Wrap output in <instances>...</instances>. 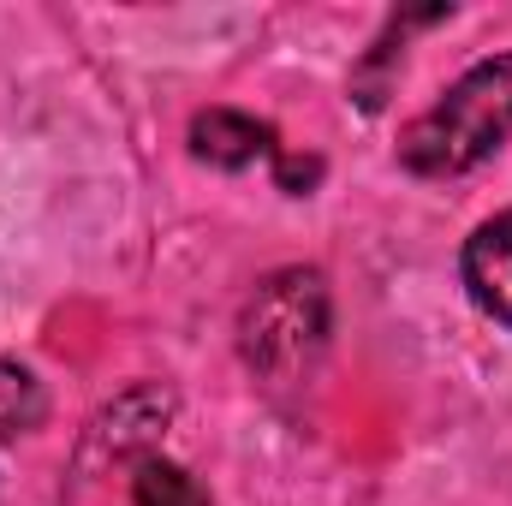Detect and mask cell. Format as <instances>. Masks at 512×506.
I'll return each mask as SVG.
<instances>
[{
  "mask_svg": "<svg viewBox=\"0 0 512 506\" xmlns=\"http://www.w3.org/2000/svg\"><path fill=\"white\" fill-rule=\"evenodd\" d=\"M512 137V54H495L483 66H471L423 120H411L399 137V161L411 173H465L477 161H489Z\"/></svg>",
  "mask_w": 512,
  "mask_h": 506,
  "instance_id": "obj_1",
  "label": "cell"
},
{
  "mask_svg": "<svg viewBox=\"0 0 512 506\" xmlns=\"http://www.w3.org/2000/svg\"><path fill=\"white\" fill-rule=\"evenodd\" d=\"M245 364L268 381H298L328 346V280L316 268H280L251 292L239 316Z\"/></svg>",
  "mask_w": 512,
  "mask_h": 506,
  "instance_id": "obj_2",
  "label": "cell"
},
{
  "mask_svg": "<svg viewBox=\"0 0 512 506\" xmlns=\"http://www.w3.org/2000/svg\"><path fill=\"white\" fill-rule=\"evenodd\" d=\"M167 423H173V393L167 387H131L96 417V447L114 459H137L161 441Z\"/></svg>",
  "mask_w": 512,
  "mask_h": 506,
  "instance_id": "obj_3",
  "label": "cell"
},
{
  "mask_svg": "<svg viewBox=\"0 0 512 506\" xmlns=\"http://www.w3.org/2000/svg\"><path fill=\"white\" fill-rule=\"evenodd\" d=\"M465 286H471V298L495 316V322H507L512 328V209L507 215H495L489 227H477V239L465 245Z\"/></svg>",
  "mask_w": 512,
  "mask_h": 506,
  "instance_id": "obj_4",
  "label": "cell"
},
{
  "mask_svg": "<svg viewBox=\"0 0 512 506\" xmlns=\"http://www.w3.org/2000/svg\"><path fill=\"white\" fill-rule=\"evenodd\" d=\"M191 155L209 161V167H251L256 155H274V126H262L251 114H233V108H209L191 120Z\"/></svg>",
  "mask_w": 512,
  "mask_h": 506,
  "instance_id": "obj_5",
  "label": "cell"
},
{
  "mask_svg": "<svg viewBox=\"0 0 512 506\" xmlns=\"http://www.w3.org/2000/svg\"><path fill=\"white\" fill-rule=\"evenodd\" d=\"M131 501L137 506H209V495L197 489L191 471H179V465H167V459H137Z\"/></svg>",
  "mask_w": 512,
  "mask_h": 506,
  "instance_id": "obj_6",
  "label": "cell"
},
{
  "mask_svg": "<svg viewBox=\"0 0 512 506\" xmlns=\"http://www.w3.org/2000/svg\"><path fill=\"white\" fill-rule=\"evenodd\" d=\"M48 417V399H42V381L18 364L0 358V435H30L36 423Z\"/></svg>",
  "mask_w": 512,
  "mask_h": 506,
  "instance_id": "obj_7",
  "label": "cell"
},
{
  "mask_svg": "<svg viewBox=\"0 0 512 506\" xmlns=\"http://www.w3.org/2000/svg\"><path fill=\"white\" fill-rule=\"evenodd\" d=\"M274 179H280V191L310 197V185L322 179V161H316V155H280V149H274Z\"/></svg>",
  "mask_w": 512,
  "mask_h": 506,
  "instance_id": "obj_8",
  "label": "cell"
}]
</instances>
